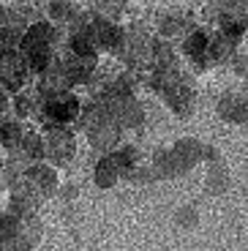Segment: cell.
<instances>
[{
    "instance_id": "1",
    "label": "cell",
    "mask_w": 248,
    "mask_h": 251,
    "mask_svg": "<svg viewBox=\"0 0 248 251\" xmlns=\"http://www.w3.org/2000/svg\"><path fill=\"white\" fill-rule=\"evenodd\" d=\"M76 153V139L69 126H47L41 137V156L52 167H69Z\"/></svg>"
},
{
    "instance_id": "2",
    "label": "cell",
    "mask_w": 248,
    "mask_h": 251,
    "mask_svg": "<svg viewBox=\"0 0 248 251\" xmlns=\"http://www.w3.org/2000/svg\"><path fill=\"white\" fill-rule=\"evenodd\" d=\"M79 109H82V101L71 90H60V93H52L41 99L38 118H44L47 126H71L79 118Z\"/></svg>"
},
{
    "instance_id": "3",
    "label": "cell",
    "mask_w": 248,
    "mask_h": 251,
    "mask_svg": "<svg viewBox=\"0 0 248 251\" xmlns=\"http://www.w3.org/2000/svg\"><path fill=\"white\" fill-rule=\"evenodd\" d=\"M57 63H60V71H63V76H66V82H69L71 88L87 85L96 74V66H99L96 55H79V52H71L69 47H66L63 55H57Z\"/></svg>"
},
{
    "instance_id": "4",
    "label": "cell",
    "mask_w": 248,
    "mask_h": 251,
    "mask_svg": "<svg viewBox=\"0 0 248 251\" xmlns=\"http://www.w3.org/2000/svg\"><path fill=\"white\" fill-rule=\"evenodd\" d=\"M27 79H30V71H27L19 50L0 52V85H3L8 93H19V90L27 85Z\"/></svg>"
},
{
    "instance_id": "5",
    "label": "cell",
    "mask_w": 248,
    "mask_h": 251,
    "mask_svg": "<svg viewBox=\"0 0 248 251\" xmlns=\"http://www.w3.org/2000/svg\"><path fill=\"white\" fill-rule=\"evenodd\" d=\"M22 180H25L33 191H38L41 197H47V194H52V191L57 188V172H55V167H52L50 161L47 164L44 161H30L25 167Z\"/></svg>"
},
{
    "instance_id": "6",
    "label": "cell",
    "mask_w": 248,
    "mask_h": 251,
    "mask_svg": "<svg viewBox=\"0 0 248 251\" xmlns=\"http://www.w3.org/2000/svg\"><path fill=\"white\" fill-rule=\"evenodd\" d=\"M38 200H41V194L38 191H33L30 186H27L25 180H19L11 186V205H8V210L11 213H17L19 219H25V216H33L38 207Z\"/></svg>"
},
{
    "instance_id": "7",
    "label": "cell",
    "mask_w": 248,
    "mask_h": 251,
    "mask_svg": "<svg viewBox=\"0 0 248 251\" xmlns=\"http://www.w3.org/2000/svg\"><path fill=\"white\" fill-rule=\"evenodd\" d=\"M183 52H186V57L197 66V69H207V66H213V60H210V33L194 30L191 36L186 38Z\"/></svg>"
},
{
    "instance_id": "8",
    "label": "cell",
    "mask_w": 248,
    "mask_h": 251,
    "mask_svg": "<svg viewBox=\"0 0 248 251\" xmlns=\"http://www.w3.org/2000/svg\"><path fill=\"white\" fill-rule=\"evenodd\" d=\"M19 226H22V219L17 213H3L0 216V249H14L19 238Z\"/></svg>"
},
{
    "instance_id": "9",
    "label": "cell",
    "mask_w": 248,
    "mask_h": 251,
    "mask_svg": "<svg viewBox=\"0 0 248 251\" xmlns=\"http://www.w3.org/2000/svg\"><path fill=\"white\" fill-rule=\"evenodd\" d=\"M14 112H17L19 118H38V112H41V96L27 93V90L22 88L17 93V99H14Z\"/></svg>"
},
{
    "instance_id": "10",
    "label": "cell",
    "mask_w": 248,
    "mask_h": 251,
    "mask_svg": "<svg viewBox=\"0 0 248 251\" xmlns=\"http://www.w3.org/2000/svg\"><path fill=\"white\" fill-rule=\"evenodd\" d=\"M218 112H221V118H229V120H246V101H243L240 93H226L221 99V104H218Z\"/></svg>"
},
{
    "instance_id": "11",
    "label": "cell",
    "mask_w": 248,
    "mask_h": 251,
    "mask_svg": "<svg viewBox=\"0 0 248 251\" xmlns=\"http://www.w3.org/2000/svg\"><path fill=\"white\" fill-rule=\"evenodd\" d=\"M22 134H25V128H22V123H17V120H3L0 123V145L6 148V151H17L19 142H22Z\"/></svg>"
},
{
    "instance_id": "12",
    "label": "cell",
    "mask_w": 248,
    "mask_h": 251,
    "mask_svg": "<svg viewBox=\"0 0 248 251\" xmlns=\"http://www.w3.org/2000/svg\"><path fill=\"white\" fill-rule=\"evenodd\" d=\"M120 177V170L118 164H115V158H112V153H106L104 158H101L99 164H96V183H99L101 188L112 186V183Z\"/></svg>"
},
{
    "instance_id": "13",
    "label": "cell",
    "mask_w": 248,
    "mask_h": 251,
    "mask_svg": "<svg viewBox=\"0 0 248 251\" xmlns=\"http://www.w3.org/2000/svg\"><path fill=\"white\" fill-rule=\"evenodd\" d=\"M47 14H50V19L55 22V25H57V22H71V19L76 17L69 0H52L50 8H47Z\"/></svg>"
},
{
    "instance_id": "14",
    "label": "cell",
    "mask_w": 248,
    "mask_h": 251,
    "mask_svg": "<svg viewBox=\"0 0 248 251\" xmlns=\"http://www.w3.org/2000/svg\"><path fill=\"white\" fill-rule=\"evenodd\" d=\"M8 107H11V101H8V90L0 85V123L6 120V112H8Z\"/></svg>"
},
{
    "instance_id": "15",
    "label": "cell",
    "mask_w": 248,
    "mask_h": 251,
    "mask_svg": "<svg viewBox=\"0 0 248 251\" xmlns=\"http://www.w3.org/2000/svg\"><path fill=\"white\" fill-rule=\"evenodd\" d=\"M0 19H3V3H0Z\"/></svg>"
}]
</instances>
